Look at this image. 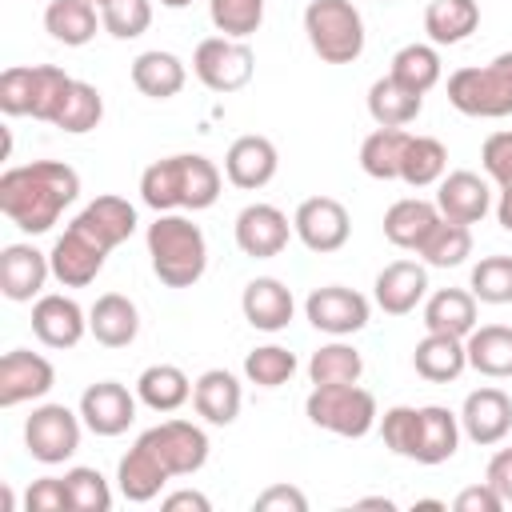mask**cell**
I'll return each mask as SVG.
<instances>
[{"label": "cell", "mask_w": 512, "mask_h": 512, "mask_svg": "<svg viewBox=\"0 0 512 512\" xmlns=\"http://www.w3.org/2000/svg\"><path fill=\"white\" fill-rule=\"evenodd\" d=\"M140 200L152 212H180L184 208V152L152 160L140 172Z\"/></svg>", "instance_id": "836d02e7"}, {"label": "cell", "mask_w": 512, "mask_h": 512, "mask_svg": "<svg viewBox=\"0 0 512 512\" xmlns=\"http://www.w3.org/2000/svg\"><path fill=\"white\" fill-rule=\"evenodd\" d=\"M356 508H384V512H392L396 504L388 496H364V500H356Z\"/></svg>", "instance_id": "91938a15"}, {"label": "cell", "mask_w": 512, "mask_h": 512, "mask_svg": "<svg viewBox=\"0 0 512 512\" xmlns=\"http://www.w3.org/2000/svg\"><path fill=\"white\" fill-rule=\"evenodd\" d=\"M48 276H52L48 252H40L32 244H4V252H0V292L12 304H28V300L44 296Z\"/></svg>", "instance_id": "ac0fdd59"}, {"label": "cell", "mask_w": 512, "mask_h": 512, "mask_svg": "<svg viewBox=\"0 0 512 512\" xmlns=\"http://www.w3.org/2000/svg\"><path fill=\"white\" fill-rule=\"evenodd\" d=\"M416 256H420L428 268H460V264L472 256V228L440 216V224L428 232V240L420 244Z\"/></svg>", "instance_id": "60d3db41"}, {"label": "cell", "mask_w": 512, "mask_h": 512, "mask_svg": "<svg viewBox=\"0 0 512 512\" xmlns=\"http://www.w3.org/2000/svg\"><path fill=\"white\" fill-rule=\"evenodd\" d=\"M144 244L156 280L168 288H192L208 268V240L200 224H192L180 212H156V220L144 232Z\"/></svg>", "instance_id": "7a4b0ae2"}, {"label": "cell", "mask_w": 512, "mask_h": 512, "mask_svg": "<svg viewBox=\"0 0 512 512\" xmlns=\"http://www.w3.org/2000/svg\"><path fill=\"white\" fill-rule=\"evenodd\" d=\"M420 108H424V96L412 92L408 84H400L392 72L372 80V88H368V116L376 120V128H404L420 116Z\"/></svg>", "instance_id": "4dcf8cb0"}, {"label": "cell", "mask_w": 512, "mask_h": 512, "mask_svg": "<svg viewBox=\"0 0 512 512\" xmlns=\"http://www.w3.org/2000/svg\"><path fill=\"white\" fill-rule=\"evenodd\" d=\"M408 136L412 132H404V128H376V132H368L364 144H360V168L372 180H400V160H404Z\"/></svg>", "instance_id": "74e56055"}, {"label": "cell", "mask_w": 512, "mask_h": 512, "mask_svg": "<svg viewBox=\"0 0 512 512\" xmlns=\"http://www.w3.org/2000/svg\"><path fill=\"white\" fill-rule=\"evenodd\" d=\"M484 480L504 496V504H512V448H500V452L488 460Z\"/></svg>", "instance_id": "9f6ffc18"}, {"label": "cell", "mask_w": 512, "mask_h": 512, "mask_svg": "<svg viewBox=\"0 0 512 512\" xmlns=\"http://www.w3.org/2000/svg\"><path fill=\"white\" fill-rule=\"evenodd\" d=\"M80 432H84L80 412H72L68 404H40L24 420V448L40 464H64L76 456Z\"/></svg>", "instance_id": "52a82bcc"}, {"label": "cell", "mask_w": 512, "mask_h": 512, "mask_svg": "<svg viewBox=\"0 0 512 512\" xmlns=\"http://www.w3.org/2000/svg\"><path fill=\"white\" fill-rule=\"evenodd\" d=\"M100 120H104V96H100V88L88 84V80H76L72 92H68V100H64V108H60V116H56L52 124H56L60 132L84 136V132H92Z\"/></svg>", "instance_id": "7bdbcfd3"}, {"label": "cell", "mask_w": 512, "mask_h": 512, "mask_svg": "<svg viewBox=\"0 0 512 512\" xmlns=\"http://www.w3.org/2000/svg\"><path fill=\"white\" fill-rule=\"evenodd\" d=\"M468 292L480 304H512V256H484L468 276Z\"/></svg>", "instance_id": "bcb514c9"}, {"label": "cell", "mask_w": 512, "mask_h": 512, "mask_svg": "<svg viewBox=\"0 0 512 512\" xmlns=\"http://www.w3.org/2000/svg\"><path fill=\"white\" fill-rule=\"evenodd\" d=\"M136 400L140 396H132L120 380H96V384L84 388L76 412H80V420H84L88 432H96V436H120L136 420Z\"/></svg>", "instance_id": "5bb4252c"}, {"label": "cell", "mask_w": 512, "mask_h": 512, "mask_svg": "<svg viewBox=\"0 0 512 512\" xmlns=\"http://www.w3.org/2000/svg\"><path fill=\"white\" fill-rule=\"evenodd\" d=\"M56 384V368L48 356L32 352V348H12L0 360V408H16L28 400L48 396Z\"/></svg>", "instance_id": "8fae6325"}, {"label": "cell", "mask_w": 512, "mask_h": 512, "mask_svg": "<svg viewBox=\"0 0 512 512\" xmlns=\"http://www.w3.org/2000/svg\"><path fill=\"white\" fill-rule=\"evenodd\" d=\"M480 28L476 0H432L424 8V32L432 44H460Z\"/></svg>", "instance_id": "d590c367"}, {"label": "cell", "mask_w": 512, "mask_h": 512, "mask_svg": "<svg viewBox=\"0 0 512 512\" xmlns=\"http://www.w3.org/2000/svg\"><path fill=\"white\" fill-rule=\"evenodd\" d=\"M88 332L96 336V344L104 348H128L140 332V312L128 296L120 292H104L96 296V304L88 308Z\"/></svg>", "instance_id": "d4e9b609"}, {"label": "cell", "mask_w": 512, "mask_h": 512, "mask_svg": "<svg viewBox=\"0 0 512 512\" xmlns=\"http://www.w3.org/2000/svg\"><path fill=\"white\" fill-rule=\"evenodd\" d=\"M72 84H76V80H72L64 68H56V64H32V80H28V116L52 124V120L60 116V108H64Z\"/></svg>", "instance_id": "8d00e7d4"}, {"label": "cell", "mask_w": 512, "mask_h": 512, "mask_svg": "<svg viewBox=\"0 0 512 512\" xmlns=\"http://www.w3.org/2000/svg\"><path fill=\"white\" fill-rule=\"evenodd\" d=\"M436 208L444 220H456V224H480L492 208V188L484 176L460 168V172H444V180L436 184Z\"/></svg>", "instance_id": "d6986e66"}, {"label": "cell", "mask_w": 512, "mask_h": 512, "mask_svg": "<svg viewBox=\"0 0 512 512\" xmlns=\"http://www.w3.org/2000/svg\"><path fill=\"white\" fill-rule=\"evenodd\" d=\"M436 224H440L436 200H420V196H404L384 212V236L404 252H420V244Z\"/></svg>", "instance_id": "cb8c5ba5"}, {"label": "cell", "mask_w": 512, "mask_h": 512, "mask_svg": "<svg viewBox=\"0 0 512 512\" xmlns=\"http://www.w3.org/2000/svg\"><path fill=\"white\" fill-rule=\"evenodd\" d=\"M92 4H96V8H104V4H108V0H92Z\"/></svg>", "instance_id": "6125c7cd"}, {"label": "cell", "mask_w": 512, "mask_h": 512, "mask_svg": "<svg viewBox=\"0 0 512 512\" xmlns=\"http://www.w3.org/2000/svg\"><path fill=\"white\" fill-rule=\"evenodd\" d=\"M76 196H80V176L64 160H32L4 168L0 176V212L24 236L52 232V224Z\"/></svg>", "instance_id": "6da1fadb"}, {"label": "cell", "mask_w": 512, "mask_h": 512, "mask_svg": "<svg viewBox=\"0 0 512 512\" xmlns=\"http://www.w3.org/2000/svg\"><path fill=\"white\" fill-rule=\"evenodd\" d=\"M72 224L84 228L92 240H100V244L112 252V248H120V244L136 232V208H132L124 196L104 192V196H96L92 204H84V208L72 216Z\"/></svg>", "instance_id": "7402d4cb"}, {"label": "cell", "mask_w": 512, "mask_h": 512, "mask_svg": "<svg viewBox=\"0 0 512 512\" xmlns=\"http://www.w3.org/2000/svg\"><path fill=\"white\" fill-rule=\"evenodd\" d=\"M480 164L500 188H508L512 184V132H492L480 148Z\"/></svg>", "instance_id": "816d5d0a"}, {"label": "cell", "mask_w": 512, "mask_h": 512, "mask_svg": "<svg viewBox=\"0 0 512 512\" xmlns=\"http://www.w3.org/2000/svg\"><path fill=\"white\" fill-rule=\"evenodd\" d=\"M96 28L104 24L92 0H48L44 8V32L64 48H84L96 36Z\"/></svg>", "instance_id": "f1b7e54d"}, {"label": "cell", "mask_w": 512, "mask_h": 512, "mask_svg": "<svg viewBox=\"0 0 512 512\" xmlns=\"http://www.w3.org/2000/svg\"><path fill=\"white\" fill-rule=\"evenodd\" d=\"M244 376L256 388H280V384H288L296 376V356L288 348H280V344H260V348H252L244 356Z\"/></svg>", "instance_id": "f6af8a7d"}, {"label": "cell", "mask_w": 512, "mask_h": 512, "mask_svg": "<svg viewBox=\"0 0 512 512\" xmlns=\"http://www.w3.org/2000/svg\"><path fill=\"white\" fill-rule=\"evenodd\" d=\"M304 416L332 432V436H348L360 440L376 428L380 412H376V396L360 384H312L308 400H304Z\"/></svg>", "instance_id": "5b68a950"}, {"label": "cell", "mask_w": 512, "mask_h": 512, "mask_svg": "<svg viewBox=\"0 0 512 512\" xmlns=\"http://www.w3.org/2000/svg\"><path fill=\"white\" fill-rule=\"evenodd\" d=\"M276 168H280L276 144L268 136H256V132L236 136L224 152V176H228L232 188H244V192H256V188L272 184Z\"/></svg>", "instance_id": "e0dca14e"}, {"label": "cell", "mask_w": 512, "mask_h": 512, "mask_svg": "<svg viewBox=\"0 0 512 512\" xmlns=\"http://www.w3.org/2000/svg\"><path fill=\"white\" fill-rule=\"evenodd\" d=\"M476 296L468 288H436L424 300V328L444 332V336H468L476 328Z\"/></svg>", "instance_id": "1f68e13d"}, {"label": "cell", "mask_w": 512, "mask_h": 512, "mask_svg": "<svg viewBox=\"0 0 512 512\" xmlns=\"http://www.w3.org/2000/svg\"><path fill=\"white\" fill-rule=\"evenodd\" d=\"M412 368L416 376H424L428 384H448L468 368V352L460 336H444V332H428L416 352H412Z\"/></svg>", "instance_id": "d6a6232c"}, {"label": "cell", "mask_w": 512, "mask_h": 512, "mask_svg": "<svg viewBox=\"0 0 512 512\" xmlns=\"http://www.w3.org/2000/svg\"><path fill=\"white\" fill-rule=\"evenodd\" d=\"M24 504H28V512H72V500H68L64 476H44V480H32V488H28Z\"/></svg>", "instance_id": "f5cc1de1"}, {"label": "cell", "mask_w": 512, "mask_h": 512, "mask_svg": "<svg viewBox=\"0 0 512 512\" xmlns=\"http://www.w3.org/2000/svg\"><path fill=\"white\" fill-rule=\"evenodd\" d=\"M364 376V356L336 336L332 344H320L308 360V380L312 384H360Z\"/></svg>", "instance_id": "ab89813d"}, {"label": "cell", "mask_w": 512, "mask_h": 512, "mask_svg": "<svg viewBox=\"0 0 512 512\" xmlns=\"http://www.w3.org/2000/svg\"><path fill=\"white\" fill-rule=\"evenodd\" d=\"M264 4L268 0H208V16L220 36L248 40L264 24Z\"/></svg>", "instance_id": "ee69618b"}, {"label": "cell", "mask_w": 512, "mask_h": 512, "mask_svg": "<svg viewBox=\"0 0 512 512\" xmlns=\"http://www.w3.org/2000/svg\"><path fill=\"white\" fill-rule=\"evenodd\" d=\"M256 512H308V496L292 484H272L256 496Z\"/></svg>", "instance_id": "db71d44e"}, {"label": "cell", "mask_w": 512, "mask_h": 512, "mask_svg": "<svg viewBox=\"0 0 512 512\" xmlns=\"http://www.w3.org/2000/svg\"><path fill=\"white\" fill-rule=\"evenodd\" d=\"M448 172V148L436 136H408L404 160H400V180L408 188H428L440 184Z\"/></svg>", "instance_id": "f35d334b"}, {"label": "cell", "mask_w": 512, "mask_h": 512, "mask_svg": "<svg viewBox=\"0 0 512 512\" xmlns=\"http://www.w3.org/2000/svg\"><path fill=\"white\" fill-rule=\"evenodd\" d=\"M304 36L324 64H352L364 52V16L352 0H308Z\"/></svg>", "instance_id": "3957f363"}, {"label": "cell", "mask_w": 512, "mask_h": 512, "mask_svg": "<svg viewBox=\"0 0 512 512\" xmlns=\"http://www.w3.org/2000/svg\"><path fill=\"white\" fill-rule=\"evenodd\" d=\"M192 72L196 80L216 92V96H228V92H240L252 72H256V56L248 48V40H232V36H208L196 44L192 52Z\"/></svg>", "instance_id": "8992f818"}, {"label": "cell", "mask_w": 512, "mask_h": 512, "mask_svg": "<svg viewBox=\"0 0 512 512\" xmlns=\"http://www.w3.org/2000/svg\"><path fill=\"white\" fill-rule=\"evenodd\" d=\"M28 80H32V64H12L0 72V112L4 116H28Z\"/></svg>", "instance_id": "f907efd6"}, {"label": "cell", "mask_w": 512, "mask_h": 512, "mask_svg": "<svg viewBox=\"0 0 512 512\" xmlns=\"http://www.w3.org/2000/svg\"><path fill=\"white\" fill-rule=\"evenodd\" d=\"M212 500L196 488H180V492H168L164 496V512H208Z\"/></svg>", "instance_id": "6f0895ef"}, {"label": "cell", "mask_w": 512, "mask_h": 512, "mask_svg": "<svg viewBox=\"0 0 512 512\" xmlns=\"http://www.w3.org/2000/svg\"><path fill=\"white\" fill-rule=\"evenodd\" d=\"M372 296H376V304L388 316L416 312V304L428 296V264H416V260H392V264H384L376 272Z\"/></svg>", "instance_id": "44dd1931"}, {"label": "cell", "mask_w": 512, "mask_h": 512, "mask_svg": "<svg viewBox=\"0 0 512 512\" xmlns=\"http://www.w3.org/2000/svg\"><path fill=\"white\" fill-rule=\"evenodd\" d=\"M240 404H244V392L228 368H208L192 380V408L208 424H220V428L232 424L240 416Z\"/></svg>", "instance_id": "603a6c76"}, {"label": "cell", "mask_w": 512, "mask_h": 512, "mask_svg": "<svg viewBox=\"0 0 512 512\" xmlns=\"http://www.w3.org/2000/svg\"><path fill=\"white\" fill-rule=\"evenodd\" d=\"M136 396L144 408L152 412H176L188 404L192 396V380L184 376V368L176 364H148L140 376H136Z\"/></svg>", "instance_id": "e575fe53"}, {"label": "cell", "mask_w": 512, "mask_h": 512, "mask_svg": "<svg viewBox=\"0 0 512 512\" xmlns=\"http://www.w3.org/2000/svg\"><path fill=\"white\" fill-rule=\"evenodd\" d=\"M448 104L476 120L512 116V52H500L480 68H456L448 76Z\"/></svg>", "instance_id": "277c9868"}, {"label": "cell", "mask_w": 512, "mask_h": 512, "mask_svg": "<svg viewBox=\"0 0 512 512\" xmlns=\"http://www.w3.org/2000/svg\"><path fill=\"white\" fill-rule=\"evenodd\" d=\"M168 480H172L168 468H164L140 440H136V444L120 456V464H116V488H120V496H124L128 504H148V500H156Z\"/></svg>", "instance_id": "4316f807"}, {"label": "cell", "mask_w": 512, "mask_h": 512, "mask_svg": "<svg viewBox=\"0 0 512 512\" xmlns=\"http://www.w3.org/2000/svg\"><path fill=\"white\" fill-rule=\"evenodd\" d=\"M460 432L480 444V448H492L500 444L508 432H512V400L504 388H476L464 396V408H460Z\"/></svg>", "instance_id": "2e32d148"}, {"label": "cell", "mask_w": 512, "mask_h": 512, "mask_svg": "<svg viewBox=\"0 0 512 512\" xmlns=\"http://www.w3.org/2000/svg\"><path fill=\"white\" fill-rule=\"evenodd\" d=\"M460 448V416L448 412L444 404H424L420 408V428H416V464H444Z\"/></svg>", "instance_id": "484cf974"}, {"label": "cell", "mask_w": 512, "mask_h": 512, "mask_svg": "<svg viewBox=\"0 0 512 512\" xmlns=\"http://www.w3.org/2000/svg\"><path fill=\"white\" fill-rule=\"evenodd\" d=\"M368 296H360L356 288H344V284H324V288H312L308 300H304V316L316 332H328V336H356L364 324H368Z\"/></svg>", "instance_id": "30bf717a"}, {"label": "cell", "mask_w": 512, "mask_h": 512, "mask_svg": "<svg viewBox=\"0 0 512 512\" xmlns=\"http://www.w3.org/2000/svg\"><path fill=\"white\" fill-rule=\"evenodd\" d=\"M88 332V312L64 296V292H44L32 300V336L44 348H76Z\"/></svg>", "instance_id": "9a60e30c"}, {"label": "cell", "mask_w": 512, "mask_h": 512, "mask_svg": "<svg viewBox=\"0 0 512 512\" xmlns=\"http://www.w3.org/2000/svg\"><path fill=\"white\" fill-rule=\"evenodd\" d=\"M468 368H476L488 380L512 376V328L508 324H480L464 336Z\"/></svg>", "instance_id": "f546056e"}, {"label": "cell", "mask_w": 512, "mask_h": 512, "mask_svg": "<svg viewBox=\"0 0 512 512\" xmlns=\"http://www.w3.org/2000/svg\"><path fill=\"white\" fill-rule=\"evenodd\" d=\"M496 220H500V228H504V232H512V184H508V188H500V200H496Z\"/></svg>", "instance_id": "680465c9"}, {"label": "cell", "mask_w": 512, "mask_h": 512, "mask_svg": "<svg viewBox=\"0 0 512 512\" xmlns=\"http://www.w3.org/2000/svg\"><path fill=\"white\" fill-rule=\"evenodd\" d=\"M64 488H68V500H72V512H108L112 508V488L108 480L88 468V464H76L64 472Z\"/></svg>", "instance_id": "7dc6e473"}, {"label": "cell", "mask_w": 512, "mask_h": 512, "mask_svg": "<svg viewBox=\"0 0 512 512\" xmlns=\"http://www.w3.org/2000/svg\"><path fill=\"white\" fill-rule=\"evenodd\" d=\"M136 440L168 468V476H192V472H200L208 464V448H212L208 436H204V428L192 424V420H164V424L140 432Z\"/></svg>", "instance_id": "ba28073f"}, {"label": "cell", "mask_w": 512, "mask_h": 512, "mask_svg": "<svg viewBox=\"0 0 512 512\" xmlns=\"http://www.w3.org/2000/svg\"><path fill=\"white\" fill-rule=\"evenodd\" d=\"M400 84H408L412 92H432L444 76V64H440V52L436 44H404L396 56H392V68H388Z\"/></svg>", "instance_id": "b9f144b4"}, {"label": "cell", "mask_w": 512, "mask_h": 512, "mask_svg": "<svg viewBox=\"0 0 512 512\" xmlns=\"http://www.w3.org/2000/svg\"><path fill=\"white\" fill-rule=\"evenodd\" d=\"M416 428H420V408H412V404H396V408H388L380 416L384 448L404 456V460H412V452H416Z\"/></svg>", "instance_id": "681fc988"}, {"label": "cell", "mask_w": 512, "mask_h": 512, "mask_svg": "<svg viewBox=\"0 0 512 512\" xmlns=\"http://www.w3.org/2000/svg\"><path fill=\"white\" fill-rule=\"evenodd\" d=\"M232 236H236V248L252 260H272L288 248V236H292V224L288 216L276 208V204H248L240 208L236 224H232Z\"/></svg>", "instance_id": "4fadbf2b"}, {"label": "cell", "mask_w": 512, "mask_h": 512, "mask_svg": "<svg viewBox=\"0 0 512 512\" xmlns=\"http://www.w3.org/2000/svg\"><path fill=\"white\" fill-rule=\"evenodd\" d=\"M292 232L296 240L308 248V252H340L352 236V220H348V208L332 196H308L300 200L296 216H292Z\"/></svg>", "instance_id": "9c48e42d"}, {"label": "cell", "mask_w": 512, "mask_h": 512, "mask_svg": "<svg viewBox=\"0 0 512 512\" xmlns=\"http://www.w3.org/2000/svg\"><path fill=\"white\" fill-rule=\"evenodd\" d=\"M452 508H456V512H500V508H504V496H500L488 480H480V484L464 488V492L452 500Z\"/></svg>", "instance_id": "11a10c76"}, {"label": "cell", "mask_w": 512, "mask_h": 512, "mask_svg": "<svg viewBox=\"0 0 512 512\" xmlns=\"http://www.w3.org/2000/svg\"><path fill=\"white\" fill-rule=\"evenodd\" d=\"M240 312L244 320L256 328V332H284L292 324V312H296V300H292V288L276 276H256L244 284L240 292Z\"/></svg>", "instance_id": "ffe728a7"}, {"label": "cell", "mask_w": 512, "mask_h": 512, "mask_svg": "<svg viewBox=\"0 0 512 512\" xmlns=\"http://www.w3.org/2000/svg\"><path fill=\"white\" fill-rule=\"evenodd\" d=\"M188 80V68L176 52H164V48H148L132 60V84L140 96L148 100H172Z\"/></svg>", "instance_id": "83f0119b"}, {"label": "cell", "mask_w": 512, "mask_h": 512, "mask_svg": "<svg viewBox=\"0 0 512 512\" xmlns=\"http://www.w3.org/2000/svg\"><path fill=\"white\" fill-rule=\"evenodd\" d=\"M100 24L112 40H136L152 24V0H108L100 8Z\"/></svg>", "instance_id": "c3c4849f"}, {"label": "cell", "mask_w": 512, "mask_h": 512, "mask_svg": "<svg viewBox=\"0 0 512 512\" xmlns=\"http://www.w3.org/2000/svg\"><path fill=\"white\" fill-rule=\"evenodd\" d=\"M160 4H164V8H188L192 0H160Z\"/></svg>", "instance_id": "94428289"}, {"label": "cell", "mask_w": 512, "mask_h": 512, "mask_svg": "<svg viewBox=\"0 0 512 512\" xmlns=\"http://www.w3.org/2000/svg\"><path fill=\"white\" fill-rule=\"evenodd\" d=\"M380 4H396V0H380Z\"/></svg>", "instance_id": "be15d7a7"}, {"label": "cell", "mask_w": 512, "mask_h": 512, "mask_svg": "<svg viewBox=\"0 0 512 512\" xmlns=\"http://www.w3.org/2000/svg\"><path fill=\"white\" fill-rule=\"evenodd\" d=\"M48 260H52V276H56L64 288H84V284H92V280L104 272L108 248H104L100 240H92L84 228L68 224V228L56 236Z\"/></svg>", "instance_id": "7c38bea8"}]
</instances>
